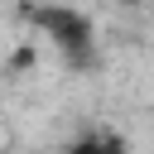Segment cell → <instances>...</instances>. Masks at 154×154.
<instances>
[{"label":"cell","instance_id":"cell-3","mask_svg":"<svg viewBox=\"0 0 154 154\" xmlns=\"http://www.w3.org/2000/svg\"><path fill=\"white\" fill-rule=\"evenodd\" d=\"M0 144H5V106H0Z\"/></svg>","mask_w":154,"mask_h":154},{"label":"cell","instance_id":"cell-1","mask_svg":"<svg viewBox=\"0 0 154 154\" xmlns=\"http://www.w3.org/2000/svg\"><path fill=\"white\" fill-rule=\"evenodd\" d=\"M24 19L58 48V58H63L67 67H77V72L96 67V24H91L77 5H53V0L24 5Z\"/></svg>","mask_w":154,"mask_h":154},{"label":"cell","instance_id":"cell-2","mask_svg":"<svg viewBox=\"0 0 154 154\" xmlns=\"http://www.w3.org/2000/svg\"><path fill=\"white\" fill-rule=\"evenodd\" d=\"M63 154H130V140L116 135V130H87V135H77Z\"/></svg>","mask_w":154,"mask_h":154}]
</instances>
